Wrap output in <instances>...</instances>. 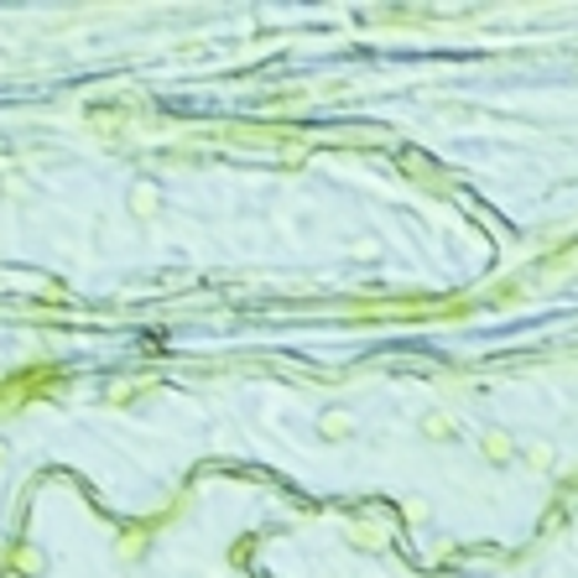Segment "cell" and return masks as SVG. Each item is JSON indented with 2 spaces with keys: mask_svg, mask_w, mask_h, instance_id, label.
<instances>
[{
  "mask_svg": "<svg viewBox=\"0 0 578 578\" xmlns=\"http://www.w3.org/2000/svg\"><path fill=\"white\" fill-rule=\"evenodd\" d=\"M125 209H131V220H156V214H162V183L136 178L131 193H125Z\"/></svg>",
  "mask_w": 578,
  "mask_h": 578,
  "instance_id": "6da1fadb",
  "label": "cell"
},
{
  "mask_svg": "<svg viewBox=\"0 0 578 578\" xmlns=\"http://www.w3.org/2000/svg\"><path fill=\"white\" fill-rule=\"evenodd\" d=\"M479 459L495 464V469H506V464L516 459V438H510L506 427H485V433H479Z\"/></svg>",
  "mask_w": 578,
  "mask_h": 578,
  "instance_id": "7a4b0ae2",
  "label": "cell"
},
{
  "mask_svg": "<svg viewBox=\"0 0 578 578\" xmlns=\"http://www.w3.org/2000/svg\"><path fill=\"white\" fill-rule=\"evenodd\" d=\"M359 433V423H355V412H344V407H328V412H318V438H328V443H349Z\"/></svg>",
  "mask_w": 578,
  "mask_h": 578,
  "instance_id": "3957f363",
  "label": "cell"
},
{
  "mask_svg": "<svg viewBox=\"0 0 578 578\" xmlns=\"http://www.w3.org/2000/svg\"><path fill=\"white\" fill-rule=\"evenodd\" d=\"M516 459L527 464V469H537V475H547L558 464V448H552V438H527V443H516Z\"/></svg>",
  "mask_w": 578,
  "mask_h": 578,
  "instance_id": "277c9868",
  "label": "cell"
},
{
  "mask_svg": "<svg viewBox=\"0 0 578 578\" xmlns=\"http://www.w3.org/2000/svg\"><path fill=\"white\" fill-rule=\"evenodd\" d=\"M423 438H427V443L459 438V417H454L448 407H427V412H423Z\"/></svg>",
  "mask_w": 578,
  "mask_h": 578,
  "instance_id": "5b68a950",
  "label": "cell"
},
{
  "mask_svg": "<svg viewBox=\"0 0 578 578\" xmlns=\"http://www.w3.org/2000/svg\"><path fill=\"white\" fill-rule=\"evenodd\" d=\"M344 542L355 547V552H381V547H386V527H375V521H349V527H344Z\"/></svg>",
  "mask_w": 578,
  "mask_h": 578,
  "instance_id": "8992f818",
  "label": "cell"
},
{
  "mask_svg": "<svg viewBox=\"0 0 578 578\" xmlns=\"http://www.w3.org/2000/svg\"><path fill=\"white\" fill-rule=\"evenodd\" d=\"M11 562H17L11 574H21V578H37L42 568H48V558H42V547H37V542H17V547H11Z\"/></svg>",
  "mask_w": 578,
  "mask_h": 578,
  "instance_id": "52a82bcc",
  "label": "cell"
},
{
  "mask_svg": "<svg viewBox=\"0 0 578 578\" xmlns=\"http://www.w3.org/2000/svg\"><path fill=\"white\" fill-rule=\"evenodd\" d=\"M146 552V531H125L115 542V558H141Z\"/></svg>",
  "mask_w": 578,
  "mask_h": 578,
  "instance_id": "ba28073f",
  "label": "cell"
},
{
  "mask_svg": "<svg viewBox=\"0 0 578 578\" xmlns=\"http://www.w3.org/2000/svg\"><path fill=\"white\" fill-rule=\"evenodd\" d=\"M6 459H11V448H6V438H0V469H6Z\"/></svg>",
  "mask_w": 578,
  "mask_h": 578,
  "instance_id": "9c48e42d",
  "label": "cell"
},
{
  "mask_svg": "<svg viewBox=\"0 0 578 578\" xmlns=\"http://www.w3.org/2000/svg\"><path fill=\"white\" fill-rule=\"evenodd\" d=\"M6 578H21V574H6Z\"/></svg>",
  "mask_w": 578,
  "mask_h": 578,
  "instance_id": "30bf717a",
  "label": "cell"
}]
</instances>
